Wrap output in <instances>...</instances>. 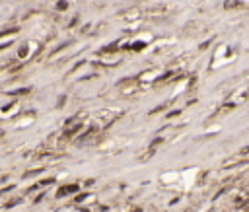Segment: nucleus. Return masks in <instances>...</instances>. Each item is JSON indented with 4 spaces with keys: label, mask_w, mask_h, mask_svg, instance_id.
<instances>
[{
    "label": "nucleus",
    "mask_w": 249,
    "mask_h": 212,
    "mask_svg": "<svg viewBox=\"0 0 249 212\" xmlns=\"http://www.w3.org/2000/svg\"><path fill=\"white\" fill-rule=\"evenodd\" d=\"M132 49H134V51H138V49H144V43H134V45H132Z\"/></svg>",
    "instance_id": "nucleus-5"
},
{
    "label": "nucleus",
    "mask_w": 249,
    "mask_h": 212,
    "mask_svg": "<svg viewBox=\"0 0 249 212\" xmlns=\"http://www.w3.org/2000/svg\"><path fill=\"white\" fill-rule=\"evenodd\" d=\"M20 57H27V47H22V49H20Z\"/></svg>",
    "instance_id": "nucleus-4"
},
{
    "label": "nucleus",
    "mask_w": 249,
    "mask_h": 212,
    "mask_svg": "<svg viewBox=\"0 0 249 212\" xmlns=\"http://www.w3.org/2000/svg\"><path fill=\"white\" fill-rule=\"evenodd\" d=\"M74 191H78V185H66V187H62L59 191V197H64V195H70Z\"/></svg>",
    "instance_id": "nucleus-1"
},
{
    "label": "nucleus",
    "mask_w": 249,
    "mask_h": 212,
    "mask_svg": "<svg viewBox=\"0 0 249 212\" xmlns=\"http://www.w3.org/2000/svg\"><path fill=\"white\" fill-rule=\"evenodd\" d=\"M247 95H249V92H247Z\"/></svg>",
    "instance_id": "nucleus-6"
},
{
    "label": "nucleus",
    "mask_w": 249,
    "mask_h": 212,
    "mask_svg": "<svg viewBox=\"0 0 249 212\" xmlns=\"http://www.w3.org/2000/svg\"><path fill=\"white\" fill-rule=\"evenodd\" d=\"M29 93V88H22V90H16V92H10V95H25Z\"/></svg>",
    "instance_id": "nucleus-2"
},
{
    "label": "nucleus",
    "mask_w": 249,
    "mask_h": 212,
    "mask_svg": "<svg viewBox=\"0 0 249 212\" xmlns=\"http://www.w3.org/2000/svg\"><path fill=\"white\" fill-rule=\"evenodd\" d=\"M68 8V2H64V0H59L57 2V10H66Z\"/></svg>",
    "instance_id": "nucleus-3"
}]
</instances>
